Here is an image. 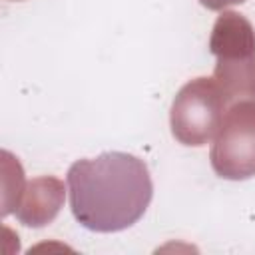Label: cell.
Wrapping results in <instances>:
<instances>
[{
  "label": "cell",
  "mask_w": 255,
  "mask_h": 255,
  "mask_svg": "<svg viewBox=\"0 0 255 255\" xmlns=\"http://www.w3.org/2000/svg\"><path fill=\"white\" fill-rule=\"evenodd\" d=\"M68 189L74 217L102 233L133 225L153 195L147 165L124 151L74 161L68 169Z\"/></svg>",
  "instance_id": "obj_1"
}]
</instances>
